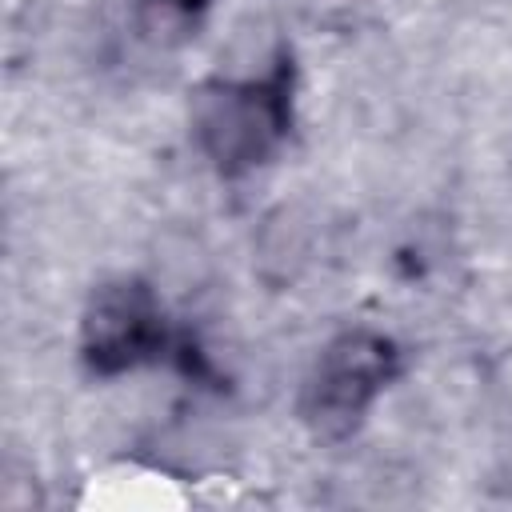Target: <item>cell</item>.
<instances>
[{"mask_svg":"<svg viewBox=\"0 0 512 512\" xmlns=\"http://www.w3.org/2000/svg\"><path fill=\"white\" fill-rule=\"evenodd\" d=\"M80 360L92 376L112 380L136 368L180 360L192 372V348L176 332L160 292L140 276L104 280L80 316Z\"/></svg>","mask_w":512,"mask_h":512,"instance_id":"cell-3","label":"cell"},{"mask_svg":"<svg viewBox=\"0 0 512 512\" xmlns=\"http://www.w3.org/2000/svg\"><path fill=\"white\" fill-rule=\"evenodd\" d=\"M400 376L404 348L388 332L364 324L344 328L308 364L296 392V416L316 444H344Z\"/></svg>","mask_w":512,"mask_h":512,"instance_id":"cell-2","label":"cell"},{"mask_svg":"<svg viewBox=\"0 0 512 512\" xmlns=\"http://www.w3.org/2000/svg\"><path fill=\"white\" fill-rule=\"evenodd\" d=\"M192 140L216 176L236 180L264 168L296 124V60L288 48L260 76H212L192 92Z\"/></svg>","mask_w":512,"mask_h":512,"instance_id":"cell-1","label":"cell"},{"mask_svg":"<svg viewBox=\"0 0 512 512\" xmlns=\"http://www.w3.org/2000/svg\"><path fill=\"white\" fill-rule=\"evenodd\" d=\"M144 4L164 12V16H172V20H180V24H196L212 8V0H144Z\"/></svg>","mask_w":512,"mask_h":512,"instance_id":"cell-4","label":"cell"}]
</instances>
